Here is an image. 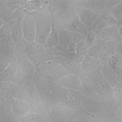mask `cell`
Wrapping results in <instances>:
<instances>
[{"label": "cell", "mask_w": 122, "mask_h": 122, "mask_svg": "<svg viewBox=\"0 0 122 122\" xmlns=\"http://www.w3.org/2000/svg\"><path fill=\"white\" fill-rule=\"evenodd\" d=\"M42 116L38 113H29L25 117L20 118V122H42Z\"/></svg>", "instance_id": "29"}, {"label": "cell", "mask_w": 122, "mask_h": 122, "mask_svg": "<svg viewBox=\"0 0 122 122\" xmlns=\"http://www.w3.org/2000/svg\"><path fill=\"white\" fill-rule=\"evenodd\" d=\"M0 76H1V72H0Z\"/></svg>", "instance_id": "51"}, {"label": "cell", "mask_w": 122, "mask_h": 122, "mask_svg": "<svg viewBox=\"0 0 122 122\" xmlns=\"http://www.w3.org/2000/svg\"><path fill=\"white\" fill-rule=\"evenodd\" d=\"M121 95H122V94H121V84L119 83L113 88V95L112 96H114V98H115L116 102H117V103H121Z\"/></svg>", "instance_id": "43"}, {"label": "cell", "mask_w": 122, "mask_h": 122, "mask_svg": "<svg viewBox=\"0 0 122 122\" xmlns=\"http://www.w3.org/2000/svg\"><path fill=\"white\" fill-rule=\"evenodd\" d=\"M60 122H68V121H60Z\"/></svg>", "instance_id": "50"}, {"label": "cell", "mask_w": 122, "mask_h": 122, "mask_svg": "<svg viewBox=\"0 0 122 122\" xmlns=\"http://www.w3.org/2000/svg\"><path fill=\"white\" fill-rule=\"evenodd\" d=\"M67 31L76 33H78V34L86 35V33L89 32L90 29H89V26L84 25L83 23L81 22L79 19L76 18L72 20V21H70L68 25V28H67Z\"/></svg>", "instance_id": "14"}, {"label": "cell", "mask_w": 122, "mask_h": 122, "mask_svg": "<svg viewBox=\"0 0 122 122\" xmlns=\"http://www.w3.org/2000/svg\"><path fill=\"white\" fill-rule=\"evenodd\" d=\"M112 16L117 20V22L121 25L122 20V5L121 3H118L112 8Z\"/></svg>", "instance_id": "31"}, {"label": "cell", "mask_w": 122, "mask_h": 122, "mask_svg": "<svg viewBox=\"0 0 122 122\" xmlns=\"http://www.w3.org/2000/svg\"><path fill=\"white\" fill-rule=\"evenodd\" d=\"M81 92L86 97H90V98L94 99V96H97V94L94 93V91L93 90V89H92V86L90 82L89 78H85V79H81Z\"/></svg>", "instance_id": "20"}, {"label": "cell", "mask_w": 122, "mask_h": 122, "mask_svg": "<svg viewBox=\"0 0 122 122\" xmlns=\"http://www.w3.org/2000/svg\"><path fill=\"white\" fill-rule=\"evenodd\" d=\"M57 83L60 86L65 89H70L81 91V81L79 74H68L58 78Z\"/></svg>", "instance_id": "6"}, {"label": "cell", "mask_w": 122, "mask_h": 122, "mask_svg": "<svg viewBox=\"0 0 122 122\" xmlns=\"http://www.w3.org/2000/svg\"><path fill=\"white\" fill-rule=\"evenodd\" d=\"M65 33L67 35V38H68L70 42H73L77 44L78 42H81V40H84L85 38V35L78 34V33L69 32V31H67V30H65Z\"/></svg>", "instance_id": "33"}, {"label": "cell", "mask_w": 122, "mask_h": 122, "mask_svg": "<svg viewBox=\"0 0 122 122\" xmlns=\"http://www.w3.org/2000/svg\"><path fill=\"white\" fill-rule=\"evenodd\" d=\"M78 15L81 22L89 27L96 20V12L90 8H81Z\"/></svg>", "instance_id": "12"}, {"label": "cell", "mask_w": 122, "mask_h": 122, "mask_svg": "<svg viewBox=\"0 0 122 122\" xmlns=\"http://www.w3.org/2000/svg\"><path fill=\"white\" fill-rule=\"evenodd\" d=\"M66 112L61 107L55 105L51 106L47 112V117L51 121L60 122L64 120Z\"/></svg>", "instance_id": "15"}, {"label": "cell", "mask_w": 122, "mask_h": 122, "mask_svg": "<svg viewBox=\"0 0 122 122\" xmlns=\"http://www.w3.org/2000/svg\"><path fill=\"white\" fill-rule=\"evenodd\" d=\"M56 53L52 55L53 56H60L61 57H64L65 59H68L71 61H73V62H76L77 64H81V61L83 60L84 56H81L79 55H77L76 53H61V52H58L56 51H55Z\"/></svg>", "instance_id": "26"}, {"label": "cell", "mask_w": 122, "mask_h": 122, "mask_svg": "<svg viewBox=\"0 0 122 122\" xmlns=\"http://www.w3.org/2000/svg\"><path fill=\"white\" fill-rule=\"evenodd\" d=\"M121 60V57H119L117 55H114V56H111L109 59L107 60V63L108 64V66L112 69L114 72L116 71V68H117V64L119 63V61Z\"/></svg>", "instance_id": "40"}, {"label": "cell", "mask_w": 122, "mask_h": 122, "mask_svg": "<svg viewBox=\"0 0 122 122\" xmlns=\"http://www.w3.org/2000/svg\"><path fill=\"white\" fill-rule=\"evenodd\" d=\"M25 10L23 6H20L17 9H15L13 11V16H14L15 20L20 21V22H22L24 17L25 16Z\"/></svg>", "instance_id": "37"}, {"label": "cell", "mask_w": 122, "mask_h": 122, "mask_svg": "<svg viewBox=\"0 0 122 122\" xmlns=\"http://www.w3.org/2000/svg\"><path fill=\"white\" fill-rule=\"evenodd\" d=\"M4 24H5V23H4V22H3V20H1V19H0V28H1V27H2V26H3V25H4Z\"/></svg>", "instance_id": "49"}, {"label": "cell", "mask_w": 122, "mask_h": 122, "mask_svg": "<svg viewBox=\"0 0 122 122\" xmlns=\"http://www.w3.org/2000/svg\"><path fill=\"white\" fill-rule=\"evenodd\" d=\"M94 93L100 98H108L113 95V88L103 78L99 68L91 71L88 76Z\"/></svg>", "instance_id": "1"}, {"label": "cell", "mask_w": 122, "mask_h": 122, "mask_svg": "<svg viewBox=\"0 0 122 122\" xmlns=\"http://www.w3.org/2000/svg\"><path fill=\"white\" fill-rule=\"evenodd\" d=\"M98 68H99V69L100 70V72H101L103 78L107 81V83L112 88H114L117 84L120 83L119 81H118L117 74H116L115 72L108 66L107 61H101V62L99 63Z\"/></svg>", "instance_id": "8"}, {"label": "cell", "mask_w": 122, "mask_h": 122, "mask_svg": "<svg viewBox=\"0 0 122 122\" xmlns=\"http://www.w3.org/2000/svg\"><path fill=\"white\" fill-rule=\"evenodd\" d=\"M69 44L70 42L67 38L65 30L60 31L59 32V43L55 47L56 51L61 53H68V46H69Z\"/></svg>", "instance_id": "18"}, {"label": "cell", "mask_w": 122, "mask_h": 122, "mask_svg": "<svg viewBox=\"0 0 122 122\" xmlns=\"http://www.w3.org/2000/svg\"><path fill=\"white\" fill-rule=\"evenodd\" d=\"M19 67L22 70L26 78H33L36 75V68L28 57L22 58L19 64Z\"/></svg>", "instance_id": "13"}, {"label": "cell", "mask_w": 122, "mask_h": 122, "mask_svg": "<svg viewBox=\"0 0 122 122\" xmlns=\"http://www.w3.org/2000/svg\"><path fill=\"white\" fill-rule=\"evenodd\" d=\"M104 42H105V41L102 40L101 38H99L97 40V42L94 43L91 47H90L89 48L86 56L98 59V55H99V51L101 50V48L104 45Z\"/></svg>", "instance_id": "22"}, {"label": "cell", "mask_w": 122, "mask_h": 122, "mask_svg": "<svg viewBox=\"0 0 122 122\" xmlns=\"http://www.w3.org/2000/svg\"><path fill=\"white\" fill-rule=\"evenodd\" d=\"M49 60L56 61V63L60 64L63 68H65L70 74H78L81 71V64H77V63L71 61L60 56H53L51 58H49Z\"/></svg>", "instance_id": "7"}, {"label": "cell", "mask_w": 122, "mask_h": 122, "mask_svg": "<svg viewBox=\"0 0 122 122\" xmlns=\"http://www.w3.org/2000/svg\"><path fill=\"white\" fill-rule=\"evenodd\" d=\"M100 38L103 41H114L116 42H121V37L118 33L117 27L108 26L105 28L99 34H98Z\"/></svg>", "instance_id": "10"}, {"label": "cell", "mask_w": 122, "mask_h": 122, "mask_svg": "<svg viewBox=\"0 0 122 122\" xmlns=\"http://www.w3.org/2000/svg\"><path fill=\"white\" fill-rule=\"evenodd\" d=\"M11 25L12 24H4L0 28V40L11 38Z\"/></svg>", "instance_id": "30"}, {"label": "cell", "mask_w": 122, "mask_h": 122, "mask_svg": "<svg viewBox=\"0 0 122 122\" xmlns=\"http://www.w3.org/2000/svg\"><path fill=\"white\" fill-rule=\"evenodd\" d=\"M106 2L100 1V0H93V1H87L85 2V4L83 5L85 8H90L93 11H97V10H101L105 7Z\"/></svg>", "instance_id": "27"}, {"label": "cell", "mask_w": 122, "mask_h": 122, "mask_svg": "<svg viewBox=\"0 0 122 122\" xmlns=\"http://www.w3.org/2000/svg\"><path fill=\"white\" fill-rule=\"evenodd\" d=\"M25 1H18V0H9L5 2L7 10L10 11H14L15 9H17L20 6H23Z\"/></svg>", "instance_id": "35"}, {"label": "cell", "mask_w": 122, "mask_h": 122, "mask_svg": "<svg viewBox=\"0 0 122 122\" xmlns=\"http://www.w3.org/2000/svg\"><path fill=\"white\" fill-rule=\"evenodd\" d=\"M15 99L26 101L31 105H37L40 103V97L34 82L33 81V78H27L25 85L20 88Z\"/></svg>", "instance_id": "3"}, {"label": "cell", "mask_w": 122, "mask_h": 122, "mask_svg": "<svg viewBox=\"0 0 122 122\" xmlns=\"http://www.w3.org/2000/svg\"><path fill=\"white\" fill-rule=\"evenodd\" d=\"M5 100H7L4 98V96L3 95V94L1 93V91H0V101H5Z\"/></svg>", "instance_id": "48"}, {"label": "cell", "mask_w": 122, "mask_h": 122, "mask_svg": "<svg viewBox=\"0 0 122 122\" xmlns=\"http://www.w3.org/2000/svg\"><path fill=\"white\" fill-rule=\"evenodd\" d=\"M10 105L11 112L15 117L18 118L25 117L30 113L33 109V105L27 103L26 101L18 99H11L10 100Z\"/></svg>", "instance_id": "5"}, {"label": "cell", "mask_w": 122, "mask_h": 122, "mask_svg": "<svg viewBox=\"0 0 122 122\" xmlns=\"http://www.w3.org/2000/svg\"><path fill=\"white\" fill-rule=\"evenodd\" d=\"M59 43V32L57 30L56 25L53 24L51 26V30L46 39V46L49 48H55Z\"/></svg>", "instance_id": "19"}, {"label": "cell", "mask_w": 122, "mask_h": 122, "mask_svg": "<svg viewBox=\"0 0 122 122\" xmlns=\"http://www.w3.org/2000/svg\"><path fill=\"white\" fill-rule=\"evenodd\" d=\"M9 38H5L0 40V55H3L9 58L12 59V51H11V43L8 40Z\"/></svg>", "instance_id": "23"}, {"label": "cell", "mask_w": 122, "mask_h": 122, "mask_svg": "<svg viewBox=\"0 0 122 122\" xmlns=\"http://www.w3.org/2000/svg\"><path fill=\"white\" fill-rule=\"evenodd\" d=\"M11 60L12 59L3 56V55H0V72H3L5 70V68H7Z\"/></svg>", "instance_id": "41"}, {"label": "cell", "mask_w": 122, "mask_h": 122, "mask_svg": "<svg viewBox=\"0 0 122 122\" xmlns=\"http://www.w3.org/2000/svg\"><path fill=\"white\" fill-rule=\"evenodd\" d=\"M11 38L12 40V42L16 45L21 42L22 38H24L21 22L15 20L12 23V25H11Z\"/></svg>", "instance_id": "16"}, {"label": "cell", "mask_w": 122, "mask_h": 122, "mask_svg": "<svg viewBox=\"0 0 122 122\" xmlns=\"http://www.w3.org/2000/svg\"><path fill=\"white\" fill-rule=\"evenodd\" d=\"M8 84V87H9V90H10V93H11V96H12L13 99H15L18 95L19 92H20V87L17 85L14 84L13 82L11 81H8L7 82Z\"/></svg>", "instance_id": "42"}, {"label": "cell", "mask_w": 122, "mask_h": 122, "mask_svg": "<svg viewBox=\"0 0 122 122\" xmlns=\"http://www.w3.org/2000/svg\"><path fill=\"white\" fill-rule=\"evenodd\" d=\"M89 50V46L86 45L84 40H81L76 44V53L81 56H86L87 51Z\"/></svg>", "instance_id": "36"}, {"label": "cell", "mask_w": 122, "mask_h": 122, "mask_svg": "<svg viewBox=\"0 0 122 122\" xmlns=\"http://www.w3.org/2000/svg\"><path fill=\"white\" fill-rule=\"evenodd\" d=\"M100 61L97 58H93L90 56H84L83 60L81 63V70L87 71V72H91L99 67Z\"/></svg>", "instance_id": "17"}, {"label": "cell", "mask_w": 122, "mask_h": 122, "mask_svg": "<svg viewBox=\"0 0 122 122\" xmlns=\"http://www.w3.org/2000/svg\"><path fill=\"white\" fill-rule=\"evenodd\" d=\"M105 22L107 24V26H115V27H118L120 26V24L117 22V20L114 18L113 16H112V15H109V16H107V18L105 20Z\"/></svg>", "instance_id": "44"}, {"label": "cell", "mask_w": 122, "mask_h": 122, "mask_svg": "<svg viewBox=\"0 0 122 122\" xmlns=\"http://www.w3.org/2000/svg\"><path fill=\"white\" fill-rule=\"evenodd\" d=\"M0 91H1V93L3 94V95L4 96V98L8 102H10V100H11V99H13L11 93H10L7 82L0 81Z\"/></svg>", "instance_id": "34"}, {"label": "cell", "mask_w": 122, "mask_h": 122, "mask_svg": "<svg viewBox=\"0 0 122 122\" xmlns=\"http://www.w3.org/2000/svg\"><path fill=\"white\" fill-rule=\"evenodd\" d=\"M76 44L73 42H70L68 46V53H76Z\"/></svg>", "instance_id": "47"}, {"label": "cell", "mask_w": 122, "mask_h": 122, "mask_svg": "<svg viewBox=\"0 0 122 122\" xmlns=\"http://www.w3.org/2000/svg\"><path fill=\"white\" fill-rule=\"evenodd\" d=\"M11 112H0V122H14Z\"/></svg>", "instance_id": "39"}, {"label": "cell", "mask_w": 122, "mask_h": 122, "mask_svg": "<svg viewBox=\"0 0 122 122\" xmlns=\"http://www.w3.org/2000/svg\"><path fill=\"white\" fill-rule=\"evenodd\" d=\"M74 122H93V117L90 114L81 111L76 116Z\"/></svg>", "instance_id": "32"}, {"label": "cell", "mask_w": 122, "mask_h": 122, "mask_svg": "<svg viewBox=\"0 0 122 122\" xmlns=\"http://www.w3.org/2000/svg\"><path fill=\"white\" fill-rule=\"evenodd\" d=\"M27 78L25 75L24 74V72H22V70L20 68H18V70H17V72H15V74L14 76H13V77L11 78V80L10 81L13 82L14 84L17 85V86L20 87V89L21 87L25 85V81H26Z\"/></svg>", "instance_id": "25"}, {"label": "cell", "mask_w": 122, "mask_h": 122, "mask_svg": "<svg viewBox=\"0 0 122 122\" xmlns=\"http://www.w3.org/2000/svg\"><path fill=\"white\" fill-rule=\"evenodd\" d=\"M19 68V64L16 61V60H13L10 62V64L7 65V68L3 72H1L0 76V81H5L8 82L11 80L13 76L15 74Z\"/></svg>", "instance_id": "11"}, {"label": "cell", "mask_w": 122, "mask_h": 122, "mask_svg": "<svg viewBox=\"0 0 122 122\" xmlns=\"http://www.w3.org/2000/svg\"><path fill=\"white\" fill-rule=\"evenodd\" d=\"M65 90L72 103H81V102L83 101V99L86 98V96L81 91H78V90H74L70 89H65Z\"/></svg>", "instance_id": "24"}, {"label": "cell", "mask_w": 122, "mask_h": 122, "mask_svg": "<svg viewBox=\"0 0 122 122\" xmlns=\"http://www.w3.org/2000/svg\"><path fill=\"white\" fill-rule=\"evenodd\" d=\"M121 51H122L121 42H117V45H116L115 55H117V56H118L119 57H121Z\"/></svg>", "instance_id": "46"}, {"label": "cell", "mask_w": 122, "mask_h": 122, "mask_svg": "<svg viewBox=\"0 0 122 122\" xmlns=\"http://www.w3.org/2000/svg\"><path fill=\"white\" fill-rule=\"evenodd\" d=\"M44 3H46V2L35 1V0H28V1L25 2L23 7L25 11H38V10L42 9Z\"/></svg>", "instance_id": "21"}, {"label": "cell", "mask_w": 122, "mask_h": 122, "mask_svg": "<svg viewBox=\"0 0 122 122\" xmlns=\"http://www.w3.org/2000/svg\"><path fill=\"white\" fill-rule=\"evenodd\" d=\"M117 42L114 41H106L104 45L99 51L98 55V60L101 61H107L111 56L115 55Z\"/></svg>", "instance_id": "9"}, {"label": "cell", "mask_w": 122, "mask_h": 122, "mask_svg": "<svg viewBox=\"0 0 122 122\" xmlns=\"http://www.w3.org/2000/svg\"><path fill=\"white\" fill-rule=\"evenodd\" d=\"M107 25L106 24L104 19H98L92 25V30L95 34H99L105 28H107Z\"/></svg>", "instance_id": "28"}, {"label": "cell", "mask_w": 122, "mask_h": 122, "mask_svg": "<svg viewBox=\"0 0 122 122\" xmlns=\"http://www.w3.org/2000/svg\"><path fill=\"white\" fill-rule=\"evenodd\" d=\"M0 112H11L10 102L7 100L0 101Z\"/></svg>", "instance_id": "45"}, {"label": "cell", "mask_w": 122, "mask_h": 122, "mask_svg": "<svg viewBox=\"0 0 122 122\" xmlns=\"http://www.w3.org/2000/svg\"><path fill=\"white\" fill-rule=\"evenodd\" d=\"M22 33L23 37L26 42L32 43L35 40L36 35V25H35L34 17L29 15H25L22 22Z\"/></svg>", "instance_id": "4"}, {"label": "cell", "mask_w": 122, "mask_h": 122, "mask_svg": "<svg viewBox=\"0 0 122 122\" xmlns=\"http://www.w3.org/2000/svg\"><path fill=\"white\" fill-rule=\"evenodd\" d=\"M95 39H96V34L93 31L90 30L89 32H87L86 33V35H85L84 41L90 48V47H91L94 44Z\"/></svg>", "instance_id": "38"}, {"label": "cell", "mask_w": 122, "mask_h": 122, "mask_svg": "<svg viewBox=\"0 0 122 122\" xmlns=\"http://www.w3.org/2000/svg\"><path fill=\"white\" fill-rule=\"evenodd\" d=\"M52 19L46 15H38L35 19L36 35L34 42L40 45H46V39L51 30Z\"/></svg>", "instance_id": "2"}]
</instances>
